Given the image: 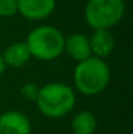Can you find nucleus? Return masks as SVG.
Wrapping results in <instances>:
<instances>
[{
    "label": "nucleus",
    "mask_w": 133,
    "mask_h": 134,
    "mask_svg": "<svg viewBox=\"0 0 133 134\" xmlns=\"http://www.w3.org/2000/svg\"><path fill=\"white\" fill-rule=\"evenodd\" d=\"M4 71H6V63H4V60H3L2 53H0V76H3Z\"/></svg>",
    "instance_id": "nucleus-13"
},
{
    "label": "nucleus",
    "mask_w": 133,
    "mask_h": 134,
    "mask_svg": "<svg viewBox=\"0 0 133 134\" xmlns=\"http://www.w3.org/2000/svg\"><path fill=\"white\" fill-rule=\"evenodd\" d=\"M17 14V0H0V17H13Z\"/></svg>",
    "instance_id": "nucleus-11"
},
{
    "label": "nucleus",
    "mask_w": 133,
    "mask_h": 134,
    "mask_svg": "<svg viewBox=\"0 0 133 134\" xmlns=\"http://www.w3.org/2000/svg\"><path fill=\"white\" fill-rule=\"evenodd\" d=\"M36 106L49 119H62L72 113L76 106L75 90L63 83H49L39 88Z\"/></svg>",
    "instance_id": "nucleus-2"
},
{
    "label": "nucleus",
    "mask_w": 133,
    "mask_h": 134,
    "mask_svg": "<svg viewBox=\"0 0 133 134\" xmlns=\"http://www.w3.org/2000/svg\"><path fill=\"white\" fill-rule=\"evenodd\" d=\"M92 56L106 59L115 50V37L110 33V30H93L92 36L89 37Z\"/></svg>",
    "instance_id": "nucleus-7"
},
{
    "label": "nucleus",
    "mask_w": 133,
    "mask_h": 134,
    "mask_svg": "<svg viewBox=\"0 0 133 134\" xmlns=\"http://www.w3.org/2000/svg\"><path fill=\"white\" fill-rule=\"evenodd\" d=\"M30 119L22 111H4L0 114V134H30Z\"/></svg>",
    "instance_id": "nucleus-6"
},
{
    "label": "nucleus",
    "mask_w": 133,
    "mask_h": 134,
    "mask_svg": "<svg viewBox=\"0 0 133 134\" xmlns=\"http://www.w3.org/2000/svg\"><path fill=\"white\" fill-rule=\"evenodd\" d=\"M2 56L6 63V67H13V69L23 67L31 59L26 41H14V43H12L10 46H7L4 49Z\"/></svg>",
    "instance_id": "nucleus-9"
},
{
    "label": "nucleus",
    "mask_w": 133,
    "mask_h": 134,
    "mask_svg": "<svg viewBox=\"0 0 133 134\" xmlns=\"http://www.w3.org/2000/svg\"><path fill=\"white\" fill-rule=\"evenodd\" d=\"M97 129V119L92 111H79L72 120L73 134H94Z\"/></svg>",
    "instance_id": "nucleus-10"
},
{
    "label": "nucleus",
    "mask_w": 133,
    "mask_h": 134,
    "mask_svg": "<svg viewBox=\"0 0 133 134\" xmlns=\"http://www.w3.org/2000/svg\"><path fill=\"white\" fill-rule=\"evenodd\" d=\"M39 86L34 84V83H27V84H24L23 87H22V96L23 97H26L27 100H33L36 101V97L37 94H39Z\"/></svg>",
    "instance_id": "nucleus-12"
},
{
    "label": "nucleus",
    "mask_w": 133,
    "mask_h": 134,
    "mask_svg": "<svg viewBox=\"0 0 133 134\" xmlns=\"http://www.w3.org/2000/svg\"><path fill=\"white\" fill-rule=\"evenodd\" d=\"M65 52L72 60L82 62L92 56L90 53V44H89V37L82 33H73L65 39Z\"/></svg>",
    "instance_id": "nucleus-8"
},
{
    "label": "nucleus",
    "mask_w": 133,
    "mask_h": 134,
    "mask_svg": "<svg viewBox=\"0 0 133 134\" xmlns=\"http://www.w3.org/2000/svg\"><path fill=\"white\" fill-rule=\"evenodd\" d=\"M30 56L40 62H52L65 52V34L57 27L39 26L29 33L26 39Z\"/></svg>",
    "instance_id": "nucleus-3"
},
{
    "label": "nucleus",
    "mask_w": 133,
    "mask_h": 134,
    "mask_svg": "<svg viewBox=\"0 0 133 134\" xmlns=\"http://www.w3.org/2000/svg\"><path fill=\"white\" fill-rule=\"evenodd\" d=\"M75 87L84 96L102 93L110 81V67L104 59L90 56L77 63L73 73Z\"/></svg>",
    "instance_id": "nucleus-1"
},
{
    "label": "nucleus",
    "mask_w": 133,
    "mask_h": 134,
    "mask_svg": "<svg viewBox=\"0 0 133 134\" xmlns=\"http://www.w3.org/2000/svg\"><path fill=\"white\" fill-rule=\"evenodd\" d=\"M125 12L123 0H87L84 20L93 30H110L122 21Z\"/></svg>",
    "instance_id": "nucleus-4"
},
{
    "label": "nucleus",
    "mask_w": 133,
    "mask_h": 134,
    "mask_svg": "<svg viewBox=\"0 0 133 134\" xmlns=\"http://www.w3.org/2000/svg\"><path fill=\"white\" fill-rule=\"evenodd\" d=\"M56 0H17V13L27 20H43L55 12Z\"/></svg>",
    "instance_id": "nucleus-5"
}]
</instances>
